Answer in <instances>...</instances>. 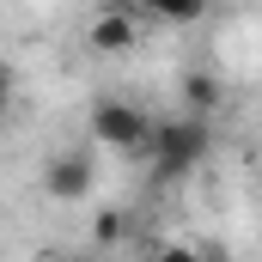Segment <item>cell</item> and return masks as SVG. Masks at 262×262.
<instances>
[{
  "mask_svg": "<svg viewBox=\"0 0 262 262\" xmlns=\"http://www.w3.org/2000/svg\"><path fill=\"white\" fill-rule=\"evenodd\" d=\"M92 140L116 146V152H146L152 122H146V110H134L122 98H104V104H92Z\"/></svg>",
  "mask_w": 262,
  "mask_h": 262,
  "instance_id": "obj_2",
  "label": "cell"
},
{
  "mask_svg": "<svg viewBox=\"0 0 262 262\" xmlns=\"http://www.w3.org/2000/svg\"><path fill=\"white\" fill-rule=\"evenodd\" d=\"M61 262H92V256H61Z\"/></svg>",
  "mask_w": 262,
  "mask_h": 262,
  "instance_id": "obj_10",
  "label": "cell"
},
{
  "mask_svg": "<svg viewBox=\"0 0 262 262\" xmlns=\"http://www.w3.org/2000/svg\"><path fill=\"white\" fill-rule=\"evenodd\" d=\"M92 159L85 152H55L49 165H43V189H49V201H85L92 195Z\"/></svg>",
  "mask_w": 262,
  "mask_h": 262,
  "instance_id": "obj_3",
  "label": "cell"
},
{
  "mask_svg": "<svg viewBox=\"0 0 262 262\" xmlns=\"http://www.w3.org/2000/svg\"><path fill=\"white\" fill-rule=\"evenodd\" d=\"M116 238H122V213H110V207H104V213L92 220V244H116Z\"/></svg>",
  "mask_w": 262,
  "mask_h": 262,
  "instance_id": "obj_7",
  "label": "cell"
},
{
  "mask_svg": "<svg viewBox=\"0 0 262 262\" xmlns=\"http://www.w3.org/2000/svg\"><path fill=\"white\" fill-rule=\"evenodd\" d=\"M152 18H165V25H195L201 0H165V6H152Z\"/></svg>",
  "mask_w": 262,
  "mask_h": 262,
  "instance_id": "obj_6",
  "label": "cell"
},
{
  "mask_svg": "<svg viewBox=\"0 0 262 262\" xmlns=\"http://www.w3.org/2000/svg\"><path fill=\"white\" fill-rule=\"evenodd\" d=\"M183 104H189V116L201 122V116L220 104V79H213V73H189V79H183Z\"/></svg>",
  "mask_w": 262,
  "mask_h": 262,
  "instance_id": "obj_5",
  "label": "cell"
},
{
  "mask_svg": "<svg viewBox=\"0 0 262 262\" xmlns=\"http://www.w3.org/2000/svg\"><path fill=\"white\" fill-rule=\"evenodd\" d=\"M6 98H12V67L0 61V110H6Z\"/></svg>",
  "mask_w": 262,
  "mask_h": 262,
  "instance_id": "obj_9",
  "label": "cell"
},
{
  "mask_svg": "<svg viewBox=\"0 0 262 262\" xmlns=\"http://www.w3.org/2000/svg\"><path fill=\"white\" fill-rule=\"evenodd\" d=\"M134 31H140V6H110L92 18V49H134Z\"/></svg>",
  "mask_w": 262,
  "mask_h": 262,
  "instance_id": "obj_4",
  "label": "cell"
},
{
  "mask_svg": "<svg viewBox=\"0 0 262 262\" xmlns=\"http://www.w3.org/2000/svg\"><path fill=\"white\" fill-rule=\"evenodd\" d=\"M146 159L165 171V177H183L207 159V122L195 116H177V122H152V140H146Z\"/></svg>",
  "mask_w": 262,
  "mask_h": 262,
  "instance_id": "obj_1",
  "label": "cell"
},
{
  "mask_svg": "<svg viewBox=\"0 0 262 262\" xmlns=\"http://www.w3.org/2000/svg\"><path fill=\"white\" fill-rule=\"evenodd\" d=\"M146 262H201V250H195V244H159Z\"/></svg>",
  "mask_w": 262,
  "mask_h": 262,
  "instance_id": "obj_8",
  "label": "cell"
}]
</instances>
